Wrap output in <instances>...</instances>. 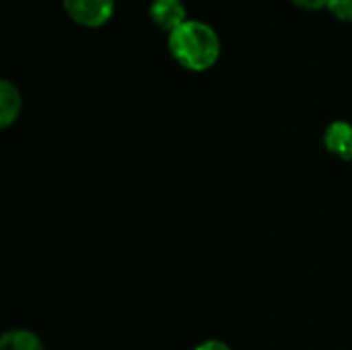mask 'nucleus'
I'll return each instance as SVG.
<instances>
[{"instance_id":"nucleus-1","label":"nucleus","mask_w":352,"mask_h":350,"mask_svg":"<svg viewBox=\"0 0 352 350\" xmlns=\"http://www.w3.org/2000/svg\"><path fill=\"white\" fill-rule=\"evenodd\" d=\"M171 58L190 72H206L221 58V37L204 21L188 19L167 37Z\"/></svg>"},{"instance_id":"nucleus-2","label":"nucleus","mask_w":352,"mask_h":350,"mask_svg":"<svg viewBox=\"0 0 352 350\" xmlns=\"http://www.w3.org/2000/svg\"><path fill=\"white\" fill-rule=\"evenodd\" d=\"M66 14L80 27L99 29L113 17V0H62Z\"/></svg>"},{"instance_id":"nucleus-3","label":"nucleus","mask_w":352,"mask_h":350,"mask_svg":"<svg viewBox=\"0 0 352 350\" xmlns=\"http://www.w3.org/2000/svg\"><path fill=\"white\" fill-rule=\"evenodd\" d=\"M324 149L338 161L352 163V122L334 120L326 126L322 136Z\"/></svg>"},{"instance_id":"nucleus-4","label":"nucleus","mask_w":352,"mask_h":350,"mask_svg":"<svg viewBox=\"0 0 352 350\" xmlns=\"http://www.w3.org/2000/svg\"><path fill=\"white\" fill-rule=\"evenodd\" d=\"M148 17L161 31L167 33L175 31L188 21L186 4L182 0H153L148 6Z\"/></svg>"},{"instance_id":"nucleus-5","label":"nucleus","mask_w":352,"mask_h":350,"mask_svg":"<svg viewBox=\"0 0 352 350\" xmlns=\"http://www.w3.org/2000/svg\"><path fill=\"white\" fill-rule=\"evenodd\" d=\"M23 109V97L21 91L14 83H10L8 78L0 80V128H10Z\"/></svg>"},{"instance_id":"nucleus-6","label":"nucleus","mask_w":352,"mask_h":350,"mask_svg":"<svg viewBox=\"0 0 352 350\" xmlns=\"http://www.w3.org/2000/svg\"><path fill=\"white\" fill-rule=\"evenodd\" d=\"M0 350H45V344L37 332L27 328H12L2 334Z\"/></svg>"},{"instance_id":"nucleus-7","label":"nucleus","mask_w":352,"mask_h":350,"mask_svg":"<svg viewBox=\"0 0 352 350\" xmlns=\"http://www.w3.org/2000/svg\"><path fill=\"white\" fill-rule=\"evenodd\" d=\"M326 8L342 23H352V0H328Z\"/></svg>"},{"instance_id":"nucleus-8","label":"nucleus","mask_w":352,"mask_h":350,"mask_svg":"<svg viewBox=\"0 0 352 350\" xmlns=\"http://www.w3.org/2000/svg\"><path fill=\"white\" fill-rule=\"evenodd\" d=\"M192 350H233L225 340H219V338H208V340H202L200 344H196Z\"/></svg>"},{"instance_id":"nucleus-9","label":"nucleus","mask_w":352,"mask_h":350,"mask_svg":"<svg viewBox=\"0 0 352 350\" xmlns=\"http://www.w3.org/2000/svg\"><path fill=\"white\" fill-rule=\"evenodd\" d=\"M291 2L305 10H320V8H326L328 4V0H291Z\"/></svg>"}]
</instances>
